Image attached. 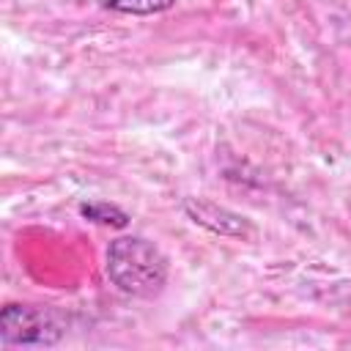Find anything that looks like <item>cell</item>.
<instances>
[{"label":"cell","mask_w":351,"mask_h":351,"mask_svg":"<svg viewBox=\"0 0 351 351\" xmlns=\"http://www.w3.org/2000/svg\"><path fill=\"white\" fill-rule=\"evenodd\" d=\"M107 274L123 293L151 299L167 282V258L140 236H121L107 250Z\"/></svg>","instance_id":"obj_1"},{"label":"cell","mask_w":351,"mask_h":351,"mask_svg":"<svg viewBox=\"0 0 351 351\" xmlns=\"http://www.w3.org/2000/svg\"><path fill=\"white\" fill-rule=\"evenodd\" d=\"M60 335V324L44 307L5 304L0 313V337L5 346H52Z\"/></svg>","instance_id":"obj_2"},{"label":"cell","mask_w":351,"mask_h":351,"mask_svg":"<svg viewBox=\"0 0 351 351\" xmlns=\"http://www.w3.org/2000/svg\"><path fill=\"white\" fill-rule=\"evenodd\" d=\"M184 211H186V217L195 225H200V228H206L211 233L230 236V239H247V236H252V225H250L247 217H241V214H236V211H230L225 206H217L211 200L186 197L184 200Z\"/></svg>","instance_id":"obj_3"},{"label":"cell","mask_w":351,"mask_h":351,"mask_svg":"<svg viewBox=\"0 0 351 351\" xmlns=\"http://www.w3.org/2000/svg\"><path fill=\"white\" fill-rule=\"evenodd\" d=\"M80 214L88 217L90 222H101V225H112V228H126L129 225V217L121 208L110 206V203H82Z\"/></svg>","instance_id":"obj_4"},{"label":"cell","mask_w":351,"mask_h":351,"mask_svg":"<svg viewBox=\"0 0 351 351\" xmlns=\"http://www.w3.org/2000/svg\"><path fill=\"white\" fill-rule=\"evenodd\" d=\"M107 8L121 11V14H137V16H148V14H159L176 5V0H104Z\"/></svg>","instance_id":"obj_5"}]
</instances>
